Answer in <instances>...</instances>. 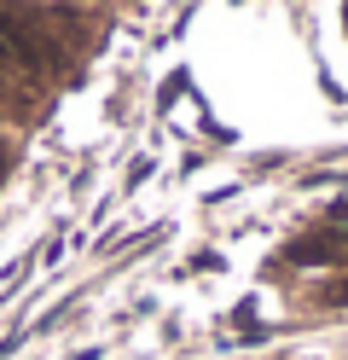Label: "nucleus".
<instances>
[{"instance_id": "obj_1", "label": "nucleus", "mask_w": 348, "mask_h": 360, "mask_svg": "<svg viewBox=\"0 0 348 360\" xmlns=\"http://www.w3.org/2000/svg\"><path fill=\"white\" fill-rule=\"evenodd\" d=\"M0 174H6V151H0Z\"/></svg>"}]
</instances>
